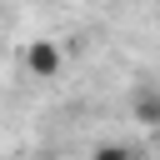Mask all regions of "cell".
<instances>
[{
    "label": "cell",
    "mask_w": 160,
    "mask_h": 160,
    "mask_svg": "<svg viewBox=\"0 0 160 160\" xmlns=\"http://www.w3.org/2000/svg\"><path fill=\"white\" fill-rule=\"evenodd\" d=\"M25 65H30V75L55 80V75H60V65H65V55H60V45H55V40H30V45H25Z\"/></svg>",
    "instance_id": "cell-1"
},
{
    "label": "cell",
    "mask_w": 160,
    "mask_h": 160,
    "mask_svg": "<svg viewBox=\"0 0 160 160\" xmlns=\"http://www.w3.org/2000/svg\"><path fill=\"white\" fill-rule=\"evenodd\" d=\"M130 120L160 130V90H155V85H140V90L130 95Z\"/></svg>",
    "instance_id": "cell-2"
},
{
    "label": "cell",
    "mask_w": 160,
    "mask_h": 160,
    "mask_svg": "<svg viewBox=\"0 0 160 160\" xmlns=\"http://www.w3.org/2000/svg\"><path fill=\"white\" fill-rule=\"evenodd\" d=\"M90 160H135V150H130V145H115V140H110V145H95V155H90Z\"/></svg>",
    "instance_id": "cell-3"
}]
</instances>
